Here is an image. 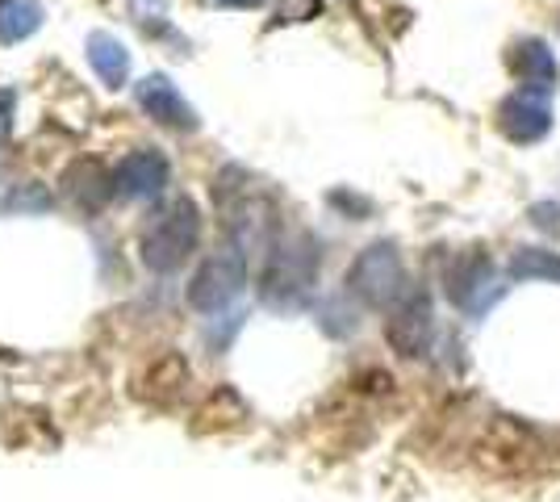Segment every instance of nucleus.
Here are the masks:
<instances>
[{"mask_svg": "<svg viewBox=\"0 0 560 502\" xmlns=\"http://www.w3.org/2000/svg\"><path fill=\"white\" fill-rule=\"evenodd\" d=\"M201 240V218H197V206L180 197L172 201L167 210L147 222L142 231V264L155 268V272H172L188 260V252Z\"/></svg>", "mask_w": 560, "mask_h": 502, "instance_id": "nucleus-1", "label": "nucleus"}, {"mask_svg": "<svg viewBox=\"0 0 560 502\" xmlns=\"http://www.w3.org/2000/svg\"><path fill=\"white\" fill-rule=\"evenodd\" d=\"M318 277V247L310 235H293V240L272 243V256L264 268V297L272 306H293L314 289Z\"/></svg>", "mask_w": 560, "mask_h": 502, "instance_id": "nucleus-2", "label": "nucleus"}, {"mask_svg": "<svg viewBox=\"0 0 560 502\" xmlns=\"http://www.w3.org/2000/svg\"><path fill=\"white\" fill-rule=\"evenodd\" d=\"M348 285L351 293H360L373 306H394L397 297L406 293V268H401V256H397L394 243H373L360 260L351 264Z\"/></svg>", "mask_w": 560, "mask_h": 502, "instance_id": "nucleus-3", "label": "nucleus"}, {"mask_svg": "<svg viewBox=\"0 0 560 502\" xmlns=\"http://www.w3.org/2000/svg\"><path fill=\"white\" fill-rule=\"evenodd\" d=\"M247 285V252L231 243L226 252H218L213 260L201 264V272L192 277V285H188V302L197 306V311H222L231 297H238V289Z\"/></svg>", "mask_w": 560, "mask_h": 502, "instance_id": "nucleus-4", "label": "nucleus"}, {"mask_svg": "<svg viewBox=\"0 0 560 502\" xmlns=\"http://www.w3.org/2000/svg\"><path fill=\"white\" fill-rule=\"evenodd\" d=\"M431 331H435V323H431V297L419 293V289H406L394 302V311H389L385 339L394 343L401 357H419V352H427V343H431Z\"/></svg>", "mask_w": 560, "mask_h": 502, "instance_id": "nucleus-5", "label": "nucleus"}, {"mask_svg": "<svg viewBox=\"0 0 560 502\" xmlns=\"http://www.w3.org/2000/svg\"><path fill=\"white\" fill-rule=\"evenodd\" d=\"M172 167L160 151H130L114 167V192L117 197H160L167 189Z\"/></svg>", "mask_w": 560, "mask_h": 502, "instance_id": "nucleus-6", "label": "nucleus"}, {"mask_svg": "<svg viewBox=\"0 0 560 502\" xmlns=\"http://www.w3.org/2000/svg\"><path fill=\"white\" fill-rule=\"evenodd\" d=\"M139 105L147 109V118L164 121V126H185V130H192L197 126V114L188 109V101L180 93H176V84L167 80V75H147L139 84Z\"/></svg>", "mask_w": 560, "mask_h": 502, "instance_id": "nucleus-7", "label": "nucleus"}, {"mask_svg": "<svg viewBox=\"0 0 560 502\" xmlns=\"http://www.w3.org/2000/svg\"><path fill=\"white\" fill-rule=\"evenodd\" d=\"M498 126L511 135L514 143H536L539 135L548 130V109H544L539 93H514L498 109Z\"/></svg>", "mask_w": 560, "mask_h": 502, "instance_id": "nucleus-8", "label": "nucleus"}, {"mask_svg": "<svg viewBox=\"0 0 560 502\" xmlns=\"http://www.w3.org/2000/svg\"><path fill=\"white\" fill-rule=\"evenodd\" d=\"M89 63L105 84H121L130 75V50L117 43L114 34H89Z\"/></svg>", "mask_w": 560, "mask_h": 502, "instance_id": "nucleus-9", "label": "nucleus"}, {"mask_svg": "<svg viewBox=\"0 0 560 502\" xmlns=\"http://www.w3.org/2000/svg\"><path fill=\"white\" fill-rule=\"evenodd\" d=\"M518 75H523V93H548L557 84V59L548 55L544 43H523L518 47Z\"/></svg>", "mask_w": 560, "mask_h": 502, "instance_id": "nucleus-10", "label": "nucleus"}, {"mask_svg": "<svg viewBox=\"0 0 560 502\" xmlns=\"http://www.w3.org/2000/svg\"><path fill=\"white\" fill-rule=\"evenodd\" d=\"M43 25L38 0H0V43H22Z\"/></svg>", "mask_w": 560, "mask_h": 502, "instance_id": "nucleus-11", "label": "nucleus"}, {"mask_svg": "<svg viewBox=\"0 0 560 502\" xmlns=\"http://www.w3.org/2000/svg\"><path fill=\"white\" fill-rule=\"evenodd\" d=\"M490 260L486 256H465V260L452 268V302H460V306H468L481 289L490 285Z\"/></svg>", "mask_w": 560, "mask_h": 502, "instance_id": "nucleus-12", "label": "nucleus"}, {"mask_svg": "<svg viewBox=\"0 0 560 502\" xmlns=\"http://www.w3.org/2000/svg\"><path fill=\"white\" fill-rule=\"evenodd\" d=\"M514 277H552L560 281V256L557 252H539V247H523L511 260Z\"/></svg>", "mask_w": 560, "mask_h": 502, "instance_id": "nucleus-13", "label": "nucleus"}, {"mask_svg": "<svg viewBox=\"0 0 560 502\" xmlns=\"http://www.w3.org/2000/svg\"><path fill=\"white\" fill-rule=\"evenodd\" d=\"M47 206H50V192L43 185H22V189H13L4 197V210H13V214H38Z\"/></svg>", "mask_w": 560, "mask_h": 502, "instance_id": "nucleus-14", "label": "nucleus"}, {"mask_svg": "<svg viewBox=\"0 0 560 502\" xmlns=\"http://www.w3.org/2000/svg\"><path fill=\"white\" fill-rule=\"evenodd\" d=\"M13 105H18V96L9 93V89H0V143H4L9 130H13Z\"/></svg>", "mask_w": 560, "mask_h": 502, "instance_id": "nucleus-15", "label": "nucleus"}, {"mask_svg": "<svg viewBox=\"0 0 560 502\" xmlns=\"http://www.w3.org/2000/svg\"><path fill=\"white\" fill-rule=\"evenodd\" d=\"M210 4H218V9H256L264 0H210Z\"/></svg>", "mask_w": 560, "mask_h": 502, "instance_id": "nucleus-16", "label": "nucleus"}]
</instances>
